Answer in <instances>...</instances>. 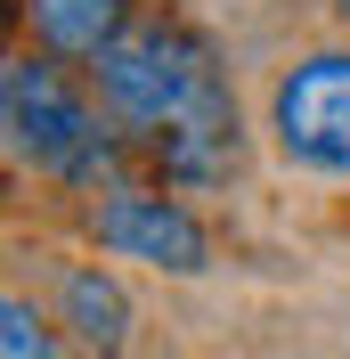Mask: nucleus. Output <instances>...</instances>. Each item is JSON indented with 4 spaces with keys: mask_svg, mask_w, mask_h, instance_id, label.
Instances as JSON below:
<instances>
[{
    "mask_svg": "<svg viewBox=\"0 0 350 359\" xmlns=\"http://www.w3.org/2000/svg\"><path fill=\"white\" fill-rule=\"evenodd\" d=\"M98 98L106 114L139 123V139L155 147V163L172 180H220L237 156V107L220 82L212 49L172 17H131L98 49Z\"/></svg>",
    "mask_w": 350,
    "mask_h": 359,
    "instance_id": "obj_1",
    "label": "nucleus"
},
{
    "mask_svg": "<svg viewBox=\"0 0 350 359\" xmlns=\"http://www.w3.org/2000/svg\"><path fill=\"white\" fill-rule=\"evenodd\" d=\"M0 123H8V156L33 163V172H57V180H90L114 156L98 114H90V98L49 57H8V74H0Z\"/></svg>",
    "mask_w": 350,
    "mask_h": 359,
    "instance_id": "obj_2",
    "label": "nucleus"
},
{
    "mask_svg": "<svg viewBox=\"0 0 350 359\" xmlns=\"http://www.w3.org/2000/svg\"><path fill=\"white\" fill-rule=\"evenodd\" d=\"M269 131L285 163L350 180V49H318L302 66H285L269 90Z\"/></svg>",
    "mask_w": 350,
    "mask_h": 359,
    "instance_id": "obj_3",
    "label": "nucleus"
},
{
    "mask_svg": "<svg viewBox=\"0 0 350 359\" xmlns=\"http://www.w3.org/2000/svg\"><path fill=\"white\" fill-rule=\"evenodd\" d=\"M90 229H98L106 253H122V262H155V269H172V278H196V269L212 262L204 221L188 212V204H172L163 188H106V204L90 212Z\"/></svg>",
    "mask_w": 350,
    "mask_h": 359,
    "instance_id": "obj_4",
    "label": "nucleus"
},
{
    "mask_svg": "<svg viewBox=\"0 0 350 359\" xmlns=\"http://www.w3.org/2000/svg\"><path fill=\"white\" fill-rule=\"evenodd\" d=\"M57 318H66V335H74L82 359H122V343H131V294L114 286L106 269H66Z\"/></svg>",
    "mask_w": 350,
    "mask_h": 359,
    "instance_id": "obj_5",
    "label": "nucleus"
},
{
    "mask_svg": "<svg viewBox=\"0 0 350 359\" xmlns=\"http://www.w3.org/2000/svg\"><path fill=\"white\" fill-rule=\"evenodd\" d=\"M24 17L57 57H98V49L131 25V0H24Z\"/></svg>",
    "mask_w": 350,
    "mask_h": 359,
    "instance_id": "obj_6",
    "label": "nucleus"
},
{
    "mask_svg": "<svg viewBox=\"0 0 350 359\" xmlns=\"http://www.w3.org/2000/svg\"><path fill=\"white\" fill-rule=\"evenodd\" d=\"M0 359H57V327H49L24 294L0 302Z\"/></svg>",
    "mask_w": 350,
    "mask_h": 359,
    "instance_id": "obj_7",
    "label": "nucleus"
},
{
    "mask_svg": "<svg viewBox=\"0 0 350 359\" xmlns=\"http://www.w3.org/2000/svg\"><path fill=\"white\" fill-rule=\"evenodd\" d=\"M342 8H350V0H342Z\"/></svg>",
    "mask_w": 350,
    "mask_h": 359,
    "instance_id": "obj_8",
    "label": "nucleus"
}]
</instances>
